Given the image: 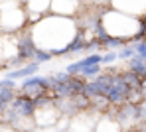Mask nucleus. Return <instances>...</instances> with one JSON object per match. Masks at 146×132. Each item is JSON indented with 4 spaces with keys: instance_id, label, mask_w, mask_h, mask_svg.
<instances>
[{
    "instance_id": "f03ea898",
    "label": "nucleus",
    "mask_w": 146,
    "mask_h": 132,
    "mask_svg": "<svg viewBox=\"0 0 146 132\" xmlns=\"http://www.w3.org/2000/svg\"><path fill=\"white\" fill-rule=\"evenodd\" d=\"M99 26H101V36L103 38H111V40H119L124 44H136L142 40V18H134L128 16L124 12L113 10V8H105L101 18H99Z\"/></svg>"
},
{
    "instance_id": "39448f33",
    "label": "nucleus",
    "mask_w": 146,
    "mask_h": 132,
    "mask_svg": "<svg viewBox=\"0 0 146 132\" xmlns=\"http://www.w3.org/2000/svg\"><path fill=\"white\" fill-rule=\"evenodd\" d=\"M81 10H83V0H51L49 14L63 18H77Z\"/></svg>"
},
{
    "instance_id": "7ed1b4c3",
    "label": "nucleus",
    "mask_w": 146,
    "mask_h": 132,
    "mask_svg": "<svg viewBox=\"0 0 146 132\" xmlns=\"http://www.w3.org/2000/svg\"><path fill=\"white\" fill-rule=\"evenodd\" d=\"M28 12L22 0H0V32L18 34L28 30Z\"/></svg>"
},
{
    "instance_id": "9d476101",
    "label": "nucleus",
    "mask_w": 146,
    "mask_h": 132,
    "mask_svg": "<svg viewBox=\"0 0 146 132\" xmlns=\"http://www.w3.org/2000/svg\"><path fill=\"white\" fill-rule=\"evenodd\" d=\"M0 132H16V130H14L10 124H2V122H0Z\"/></svg>"
},
{
    "instance_id": "9b49d317",
    "label": "nucleus",
    "mask_w": 146,
    "mask_h": 132,
    "mask_svg": "<svg viewBox=\"0 0 146 132\" xmlns=\"http://www.w3.org/2000/svg\"><path fill=\"white\" fill-rule=\"evenodd\" d=\"M22 2H24V4H26V2H28V0H22Z\"/></svg>"
},
{
    "instance_id": "0eeeda50",
    "label": "nucleus",
    "mask_w": 146,
    "mask_h": 132,
    "mask_svg": "<svg viewBox=\"0 0 146 132\" xmlns=\"http://www.w3.org/2000/svg\"><path fill=\"white\" fill-rule=\"evenodd\" d=\"M95 132H124L121 126V122L111 116V114H101L97 120V126H95Z\"/></svg>"
},
{
    "instance_id": "423d86ee",
    "label": "nucleus",
    "mask_w": 146,
    "mask_h": 132,
    "mask_svg": "<svg viewBox=\"0 0 146 132\" xmlns=\"http://www.w3.org/2000/svg\"><path fill=\"white\" fill-rule=\"evenodd\" d=\"M111 8L134 18H142L146 14V0H111Z\"/></svg>"
},
{
    "instance_id": "6e6552de",
    "label": "nucleus",
    "mask_w": 146,
    "mask_h": 132,
    "mask_svg": "<svg viewBox=\"0 0 146 132\" xmlns=\"http://www.w3.org/2000/svg\"><path fill=\"white\" fill-rule=\"evenodd\" d=\"M40 71V63H36V61H32V63H26L24 67H20V69H14V71H10L8 75H6V79H30V77H34L36 73Z\"/></svg>"
},
{
    "instance_id": "f257e3e1",
    "label": "nucleus",
    "mask_w": 146,
    "mask_h": 132,
    "mask_svg": "<svg viewBox=\"0 0 146 132\" xmlns=\"http://www.w3.org/2000/svg\"><path fill=\"white\" fill-rule=\"evenodd\" d=\"M28 34L38 51L49 55H63L69 51V48L79 36V22L77 18L48 14L38 24L28 26Z\"/></svg>"
},
{
    "instance_id": "1a4fd4ad",
    "label": "nucleus",
    "mask_w": 146,
    "mask_h": 132,
    "mask_svg": "<svg viewBox=\"0 0 146 132\" xmlns=\"http://www.w3.org/2000/svg\"><path fill=\"white\" fill-rule=\"evenodd\" d=\"M34 132H61L57 126H49V128H36Z\"/></svg>"
},
{
    "instance_id": "20e7f679",
    "label": "nucleus",
    "mask_w": 146,
    "mask_h": 132,
    "mask_svg": "<svg viewBox=\"0 0 146 132\" xmlns=\"http://www.w3.org/2000/svg\"><path fill=\"white\" fill-rule=\"evenodd\" d=\"M0 65H22L18 34H0Z\"/></svg>"
}]
</instances>
